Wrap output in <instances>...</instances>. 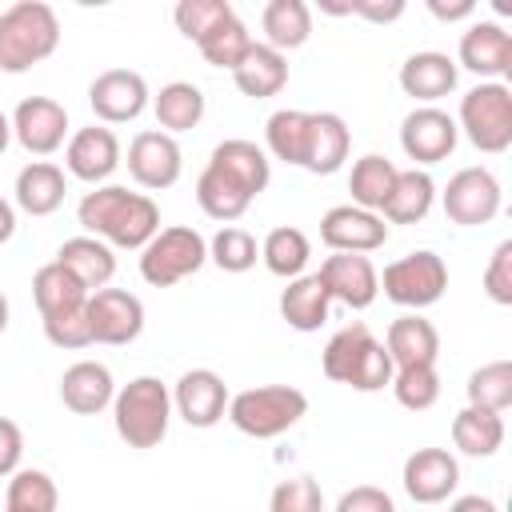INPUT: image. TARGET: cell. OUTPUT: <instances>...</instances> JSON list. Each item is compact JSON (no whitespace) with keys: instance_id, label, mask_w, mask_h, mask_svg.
I'll return each instance as SVG.
<instances>
[{"instance_id":"cell-1","label":"cell","mask_w":512,"mask_h":512,"mask_svg":"<svg viewBox=\"0 0 512 512\" xmlns=\"http://www.w3.org/2000/svg\"><path fill=\"white\" fill-rule=\"evenodd\" d=\"M76 220L88 236L108 248H144L160 232V208L144 192H128L124 184H100L84 192Z\"/></svg>"},{"instance_id":"cell-2","label":"cell","mask_w":512,"mask_h":512,"mask_svg":"<svg viewBox=\"0 0 512 512\" xmlns=\"http://www.w3.org/2000/svg\"><path fill=\"white\" fill-rule=\"evenodd\" d=\"M60 44V20L44 0H16L0 12V72H28Z\"/></svg>"},{"instance_id":"cell-3","label":"cell","mask_w":512,"mask_h":512,"mask_svg":"<svg viewBox=\"0 0 512 512\" xmlns=\"http://www.w3.org/2000/svg\"><path fill=\"white\" fill-rule=\"evenodd\" d=\"M172 392L160 376H136L112 396V424L128 448H156L168 436Z\"/></svg>"},{"instance_id":"cell-4","label":"cell","mask_w":512,"mask_h":512,"mask_svg":"<svg viewBox=\"0 0 512 512\" xmlns=\"http://www.w3.org/2000/svg\"><path fill=\"white\" fill-rule=\"evenodd\" d=\"M304 412H308V396L292 384H260V388H244L228 400L232 428L252 440H272V436L288 432Z\"/></svg>"},{"instance_id":"cell-5","label":"cell","mask_w":512,"mask_h":512,"mask_svg":"<svg viewBox=\"0 0 512 512\" xmlns=\"http://www.w3.org/2000/svg\"><path fill=\"white\" fill-rule=\"evenodd\" d=\"M472 148L496 156L512 148V88L504 80H480L460 96V124Z\"/></svg>"},{"instance_id":"cell-6","label":"cell","mask_w":512,"mask_h":512,"mask_svg":"<svg viewBox=\"0 0 512 512\" xmlns=\"http://www.w3.org/2000/svg\"><path fill=\"white\" fill-rule=\"evenodd\" d=\"M204 260H208V240L188 224H172V228H160L140 248V276L152 288H172L184 276L200 272Z\"/></svg>"},{"instance_id":"cell-7","label":"cell","mask_w":512,"mask_h":512,"mask_svg":"<svg viewBox=\"0 0 512 512\" xmlns=\"http://www.w3.org/2000/svg\"><path fill=\"white\" fill-rule=\"evenodd\" d=\"M380 288H384V296L392 304L420 312V308H428V304H436L444 296L448 268L432 248H416V252H408V256H400V260H392L384 268Z\"/></svg>"},{"instance_id":"cell-8","label":"cell","mask_w":512,"mask_h":512,"mask_svg":"<svg viewBox=\"0 0 512 512\" xmlns=\"http://www.w3.org/2000/svg\"><path fill=\"white\" fill-rule=\"evenodd\" d=\"M440 204H444V216H448L452 224H460V228L488 224V220H496V212H500V180H496L488 168H480V164H476V168H460V172L448 180Z\"/></svg>"},{"instance_id":"cell-9","label":"cell","mask_w":512,"mask_h":512,"mask_svg":"<svg viewBox=\"0 0 512 512\" xmlns=\"http://www.w3.org/2000/svg\"><path fill=\"white\" fill-rule=\"evenodd\" d=\"M456 140H460L456 120L444 108H436V104L412 108L404 116V124H400V148L416 164H440V160H448L456 152Z\"/></svg>"},{"instance_id":"cell-10","label":"cell","mask_w":512,"mask_h":512,"mask_svg":"<svg viewBox=\"0 0 512 512\" xmlns=\"http://www.w3.org/2000/svg\"><path fill=\"white\" fill-rule=\"evenodd\" d=\"M92 344H132L144 332V304L124 288H96L88 296Z\"/></svg>"},{"instance_id":"cell-11","label":"cell","mask_w":512,"mask_h":512,"mask_svg":"<svg viewBox=\"0 0 512 512\" xmlns=\"http://www.w3.org/2000/svg\"><path fill=\"white\" fill-rule=\"evenodd\" d=\"M184 172V156H180V144L176 136L160 132V128H148V132H136L132 144H128V176L140 184V188H172Z\"/></svg>"},{"instance_id":"cell-12","label":"cell","mask_w":512,"mask_h":512,"mask_svg":"<svg viewBox=\"0 0 512 512\" xmlns=\"http://www.w3.org/2000/svg\"><path fill=\"white\" fill-rule=\"evenodd\" d=\"M228 400H232V392H228L224 376L212 372V368H192L172 388V408L180 412V420L188 428H212V424H220L228 416Z\"/></svg>"},{"instance_id":"cell-13","label":"cell","mask_w":512,"mask_h":512,"mask_svg":"<svg viewBox=\"0 0 512 512\" xmlns=\"http://www.w3.org/2000/svg\"><path fill=\"white\" fill-rule=\"evenodd\" d=\"M12 136L20 140L24 152L52 156L56 148H64V136H68L64 104L52 100V96H24L12 112Z\"/></svg>"},{"instance_id":"cell-14","label":"cell","mask_w":512,"mask_h":512,"mask_svg":"<svg viewBox=\"0 0 512 512\" xmlns=\"http://www.w3.org/2000/svg\"><path fill=\"white\" fill-rule=\"evenodd\" d=\"M148 80L132 68H108L88 84V104L104 124H128L148 108Z\"/></svg>"},{"instance_id":"cell-15","label":"cell","mask_w":512,"mask_h":512,"mask_svg":"<svg viewBox=\"0 0 512 512\" xmlns=\"http://www.w3.org/2000/svg\"><path fill=\"white\" fill-rule=\"evenodd\" d=\"M320 240L332 248V252H376L384 248L388 240V224L380 212H364L356 204H336L320 216Z\"/></svg>"},{"instance_id":"cell-16","label":"cell","mask_w":512,"mask_h":512,"mask_svg":"<svg viewBox=\"0 0 512 512\" xmlns=\"http://www.w3.org/2000/svg\"><path fill=\"white\" fill-rule=\"evenodd\" d=\"M64 168L84 180V184H104L116 168H120V140L112 128L104 124H88V128H76L64 144Z\"/></svg>"},{"instance_id":"cell-17","label":"cell","mask_w":512,"mask_h":512,"mask_svg":"<svg viewBox=\"0 0 512 512\" xmlns=\"http://www.w3.org/2000/svg\"><path fill=\"white\" fill-rule=\"evenodd\" d=\"M404 492L416 500V504H440L456 492L460 484V464L448 448H416L408 460H404Z\"/></svg>"},{"instance_id":"cell-18","label":"cell","mask_w":512,"mask_h":512,"mask_svg":"<svg viewBox=\"0 0 512 512\" xmlns=\"http://www.w3.org/2000/svg\"><path fill=\"white\" fill-rule=\"evenodd\" d=\"M320 280H324V288H328V296L332 300H340V304H348V308H368L372 300H376V292H380V272H376V264L368 260V256H360V252H332L324 264H320V272H316Z\"/></svg>"},{"instance_id":"cell-19","label":"cell","mask_w":512,"mask_h":512,"mask_svg":"<svg viewBox=\"0 0 512 512\" xmlns=\"http://www.w3.org/2000/svg\"><path fill=\"white\" fill-rule=\"evenodd\" d=\"M456 56H460L456 68H468L480 80H500V76L512 72V36L496 20H476L460 36V52Z\"/></svg>"},{"instance_id":"cell-20","label":"cell","mask_w":512,"mask_h":512,"mask_svg":"<svg viewBox=\"0 0 512 512\" xmlns=\"http://www.w3.org/2000/svg\"><path fill=\"white\" fill-rule=\"evenodd\" d=\"M112 396H116V380H112L108 364H100V360H76L60 376V400L76 416L104 412L112 404Z\"/></svg>"},{"instance_id":"cell-21","label":"cell","mask_w":512,"mask_h":512,"mask_svg":"<svg viewBox=\"0 0 512 512\" xmlns=\"http://www.w3.org/2000/svg\"><path fill=\"white\" fill-rule=\"evenodd\" d=\"M352 148V132L344 124V116L336 112H312L308 116V144H304V172L312 176H332Z\"/></svg>"},{"instance_id":"cell-22","label":"cell","mask_w":512,"mask_h":512,"mask_svg":"<svg viewBox=\"0 0 512 512\" xmlns=\"http://www.w3.org/2000/svg\"><path fill=\"white\" fill-rule=\"evenodd\" d=\"M384 348L392 356V368H420V364H436L440 356V332L432 320H424L420 312L396 316L388 324Z\"/></svg>"},{"instance_id":"cell-23","label":"cell","mask_w":512,"mask_h":512,"mask_svg":"<svg viewBox=\"0 0 512 512\" xmlns=\"http://www.w3.org/2000/svg\"><path fill=\"white\" fill-rule=\"evenodd\" d=\"M456 76H460L456 60L448 52H432V48L428 52H412L400 64V88L420 104H436L440 96H448L456 88Z\"/></svg>"},{"instance_id":"cell-24","label":"cell","mask_w":512,"mask_h":512,"mask_svg":"<svg viewBox=\"0 0 512 512\" xmlns=\"http://www.w3.org/2000/svg\"><path fill=\"white\" fill-rule=\"evenodd\" d=\"M208 164L216 168V172H224L228 180H236L244 192H252V196H260L264 188H268V180H272V164H268V152L260 148V144H252V140H220L216 148H212V156H208Z\"/></svg>"},{"instance_id":"cell-25","label":"cell","mask_w":512,"mask_h":512,"mask_svg":"<svg viewBox=\"0 0 512 512\" xmlns=\"http://www.w3.org/2000/svg\"><path fill=\"white\" fill-rule=\"evenodd\" d=\"M16 208L28 216H52L64 204V168H56L52 160H32L16 172Z\"/></svg>"},{"instance_id":"cell-26","label":"cell","mask_w":512,"mask_h":512,"mask_svg":"<svg viewBox=\"0 0 512 512\" xmlns=\"http://www.w3.org/2000/svg\"><path fill=\"white\" fill-rule=\"evenodd\" d=\"M56 264L68 268L88 292L108 288V280L116 276V256H112V248H108L104 240H96V236H72V240H64V244L56 248Z\"/></svg>"},{"instance_id":"cell-27","label":"cell","mask_w":512,"mask_h":512,"mask_svg":"<svg viewBox=\"0 0 512 512\" xmlns=\"http://www.w3.org/2000/svg\"><path fill=\"white\" fill-rule=\"evenodd\" d=\"M232 80H236V88L244 96L268 100V96H276L288 84V60H284V52L252 40V48L244 52V60L232 68Z\"/></svg>"},{"instance_id":"cell-28","label":"cell","mask_w":512,"mask_h":512,"mask_svg":"<svg viewBox=\"0 0 512 512\" xmlns=\"http://www.w3.org/2000/svg\"><path fill=\"white\" fill-rule=\"evenodd\" d=\"M328 308H332V296L316 272L288 280V288L280 292V316L296 332H316L328 320Z\"/></svg>"},{"instance_id":"cell-29","label":"cell","mask_w":512,"mask_h":512,"mask_svg":"<svg viewBox=\"0 0 512 512\" xmlns=\"http://www.w3.org/2000/svg\"><path fill=\"white\" fill-rule=\"evenodd\" d=\"M432 200H436V184L424 168H400L396 172V184L380 208V216L388 224H416L432 212Z\"/></svg>"},{"instance_id":"cell-30","label":"cell","mask_w":512,"mask_h":512,"mask_svg":"<svg viewBox=\"0 0 512 512\" xmlns=\"http://www.w3.org/2000/svg\"><path fill=\"white\" fill-rule=\"evenodd\" d=\"M260 28H264L268 48L292 52V48L308 44V36H312V8L304 0H268L260 12Z\"/></svg>"},{"instance_id":"cell-31","label":"cell","mask_w":512,"mask_h":512,"mask_svg":"<svg viewBox=\"0 0 512 512\" xmlns=\"http://www.w3.org/2000/svg\"><path fill=\"white\" fill-rule=\"evenodd\" d=\"M152 112H156L160 132H168V136L188 132L204 120V92L192 80H172L152 96Z\"/></svg>"},{"instance_id":"cell-32","label":"cell","mask_w":512,"mask_h":512,"mask_svg":"<svg viewBox=\"0 0 512 512\" xmlns=\"http://www.w3.org/2000/svg\"><path fill=\"white\" fill-rule=\"evenodd\" d=\"M452 444H456L464 456H496L500 444H504V416L464 404V408L452 416Z\"/></svg>"},{"instance_id":"cell-33","label":"cell","mask_w":512,"mask_h":512,"mask_svg":"<svg viewBox=\"0 0 512 512\" xmlns=\"http://www.w3.org/2000/svg\"><path fill=\"white\" fill-rule=\"evenodd\" d=\"M252 200H256L252 192H244L236 180H228L224 172H216L212 164H204V172L196 180V204L204 208V216H212L220 224H232V220H240L248 212Z\"/></svg>"},{"instance_id":"cell-34","label":"cell","mask_w":512,"mask_h":512,"mask_svg":"<svg viewBox=\"0 0 512 512\" xmlns=\"http://www.w3.org/2000/svg\"><path fill=\"white\" fill-rule=\"evenodd\" d=\"M396 164L380 152H368L352 164V176H348V192H352V204L364 208V212H380L392 184H396Z\"/></svg>"},{"instance_id":"cell-35","label":"cell","mask_w":512,"mask_h":512,"mask_svg":"<svg viewBox=\"0 0 512 512\" xmlns=\"http://www.w3.org/2000/svg\"><path fill=\"white\" fill-rule=\"evenodd\" d=\"M32 296H36L40 316H56V312L84 308L92 292H88V288H84L68 268H60V264L52 260V264H44V268L32 276Z\"/></svg>"},{"instance_id":"cell-36","label":"cell","mask_w":512,"mask_h":512,"mask_svg":"<svg viewBox=\"0 0 512 512\" xmlns=\"http://www.w3.org/2000/svg\"><path fill=\"white\" fill-rule=\"evenodd\" d=\"M308 256H312V244H308V236H304L300 228H292V224L272 228V232L264 236V244H260V260H264V268H268L272 276H284V280L304 276Z\"/></svg>"},{"instance_id":"cell-37","label":"cell","mask_w":512,"mask_h":512,"mask_svg":"<svg viewBox=\"0 0 512 512\" xmlns=\"http://www.w3.org/2000/svg\"><path fill=\"white\" fill-rule=\"evenodd\" d=\"M308 116L312 112H300V108H276L264 124V144L276 160L284 164H304V144H308Z\"/></svg>"},{"instance_id":"cell-38","label":"cell","mask_w":512,"mask_h":512,"mask_svg":"<svg viewBox=\"0 0 512 512\" xmlns=\"http://www.w3.org/2000/svg\"><path fill=\"white\" fill-rule=\"evenodd\" d=\"M372 340H376V336H372V328H368L364 320H356V324L340 328V332L324 344V356H320L324 376H328V380H336V384H348V376H352L356 360L368 352V344H372Z\"/></svg>"},{"instance_id":"cell-39","label":"cell","mask_w":512,"mask_h":512,"mask_svg":"<svg viewBox=\"0 0 512 512\" xmlns=\"http://www.w3.org/2000/svg\"><path fill=\"white\" fill-rule=\"evenodd\" d=\"M60 504V492H56V480L40 468H16L12 480H8V496H4V508L8 512H56Z\"/></svg>"},{"instance_id":"cell-40","label":"cell","mask_w":512,"mask_h":512,"mask_svg":"<svg viewBox=\"0 0 512 512\" xmlns=\"http://www.w3.org/2000/svg\"><path fill=\"white\" fill-rule=\"evenodd\" d=\"M464 392H468V404H472V408H484V412H500V416H504L508 404H512V364H508V360L480 364V368L468 376Z\"/></svg>"},{"instance_id":"cell-41","label":"cell","mask_w":512,"mask_h":512,"mask_svg":"<svg viewBox=\"0 0 512 512\" xmlns=\"http://www.w3.org/2000/svg\"><path fill=\"white\" fill-rule=\"evenodd\" d=\"M196 48H200V56H204L212 68H228V72H232V68L244 60V52L252 48V32L244 28L240 16H228V20L216 24Z\"/></svg>"},{"instance_id":"cell-42","label":"cell","mask_w":512,"mask_h":512,"mask_svg":"<svg viewBox=\"0 0 512 512\" xmlns=\"http://www.w3.org/2000/svg\"><path fill=\"white\" fill-rule=\"evenodd\" d=\"M208 260L220 268V272H248L256 260H260V244L248 228H236V224H224L212 240H208Z\"/></svg>"},{"instance_id":"cell-43","label":"cell","mask_w":512,"mask_h":512,"mask_svg":"<svg viewBox=\"0 0 512 512\" xmlns=\"http://www.w3.org/2000/svg\"><path fill=\"white\" fill-rule=\"evenodd\" d=\"M392 396L400 408L408 412H424L440 400V376H436V364H420V368H396L392 376Z\"/></svg>"},{"instance_id":"cell-44","label":"cell","mask_w":512,"mask_h":512,"mask_svg":"<svg viewBox=\"0 0 512 512\" xmlns=\"http://www.w3.org/2000/svg\"><path fill=\"white\" fill-rule=\"evenodd\" d=\"M228 16H236L228 0H180L176 12H172L176 28H180L188 40H196V44H200L216 24H224Z\"/></svg>"},{"instance_id":"cell-45","label":"cell","mask_w":512,"mask_h":512,"mask_svg":"<svg viewBox=\"0 0 512 512\" xmlns=\"http://www.w3.org/2000/svg\"><path fill=\"white\" fill-rule=\"evenodd\" d=\"M268 512H324V492L312 476L280 480L268 496Z\"/></svg>"},{"instance_id":"cell-46","label":"cell","mask_w":512,"mask_h":512,"mask_svg":"<svg viewBox=\"0 0 512 512\" xmlns=\"http://www.w3.org/2000/svg\"><path fill=\"white\" fill-rule=\"evenodd\" d=\"M392 376H396V368H392L388 348H384L380 340H372L368 352L356 360V368H352V376H348V388H356V392H380V388L392 384Z\"/></svg>"},{"instance_id":"cell-47","label":"cell","mask_w":512,"mask_h":512,"mask_svg":"<svg viewBox=\"0 0 512 512\" xmlns=\"http://www.w3.org/2000/svg\"><path fill=\"white\" fill-rule=\"evenodd\" d=\"M44 320V336L56 348H88L92 344V328H88V304L72 308V312H56V316H40Z\"/></svg>"},{"instance_id":"cell-48","label":"cell","mask_w":512,"mask_h":512,"mask_svg":"<svg viewBox=\"0 0 512 512\" xmlns=\"http://www.w3.org/2000/svg\"><path fill=\"white\" fill-rule=\"evenodd\" d=\"M484 292L492 304L508 308L512 304V240H500L488 268H484Z\"/></svg>"},{"instance_id":"cell-49","label":"cell","mask_w":512,"mask_h":512,"mask_svg":"<svg viewBox=\"0 0 512 512\" xmlns=\"http://www.w3.org/2000/svg\"><path fill=\"white\" fill-rule=\"evenodd\" d=\"M336 512H396L392 496L376 484H356L336 500Z\"/></svg>"},{"instance_id":"cell-50","label":"cell","mask_w":512,"mask_h":512,"mask_svg":"<svg viewBox=\"0 0 512 512\" xmlns=\"http://www.w3.org/2000/svg\"><path fill=\"white\" fill-rule=\"evenodd\" d=\"M20 456H24V432L16 420L0 416V476H12L20 468Z\"/></svg>"},{"instance_id":"cell-51","label":"cell","mask_w":512,"mask_h":512,"mask_svg":"<svg viewBox=\"0 0 512 512\" xmlns=\"http://www.w3.org/2000/svg\"><path fill=\"white\" fill-rule=\"evenodd\" d=\"M352 16H364L372 24H392L404 16V0H352Z\"/></svg>"},{"instance_id":"cell-52","label":"cell","mask_w":512,"mask_h":512,"mask_svg":"<svg viewBox=\"0 0 512 512\" xmlns=\"http://www.w3.org/2000/svg\"><path fill=\"white\" fill-rule=\"evenodd\" d=\"M428 12L436 16V20H468L472 12H476V4L472 0H456V4H444V0H428Z\"/></svg>"},{"instance_id":"cell-53","label":"cell","mask_w":512,"mask_h":512,"mask_svg":"<svg viewBox=\"0 0 512 512\" xmlns=\"http://www.w3.org/2000/svg\"><path fill=\"white\" fill-rule=\"evenodd\" d=\"M448 512H500L488 496H480V492H472V496H456L452 504H448Z\"/></svg>"},{"instance_id":"cell-54","label":"cell","mask_w":512,"mask_h":512,"mask_svg":"<svg viewBox=\"0 0 512 512\" xmlns=\"http://www.w3.org/2000/svg\"><path fill=\"white\" fill-rule=\"evenodd\" d=\"M12 232H16V208L0 196V244H8V240H12Z\"/></svg>"},{"instance_id":"cell-55","label":"cell","mask_w":512,"mask_h":512,"mask_svg":"<svg viewBox=\"0 0 512 512\" xmlns=\"http://www.w3.org/2000/svg\"><path fill=\"white\" fill-rule=\"evenodd\" d=\"M8 140H12V120H8L4 112H0V152L8 148Z\"/></svg>"},{"instance_id":"cell-56","label":"cell","mask_w":512,"mask_h":512,"mask_svg":"<svg viewBox=\"0 0 512 512\" xmlns=\"http://www.w3.org/2000/svg\"><path fill=\"white\" fill-rule=\"evenodd\" d=\"M4 328H8V296L0 292V332H4Z\"/></svg>"},{"instance_id":"cell-57","label":"cell","mask_w":512,"mask_h":512,"mask_svg":"<svg viewBox=\"0 0 512 512\" xmlns=\"http://www.w3.org/2000/svg\"><path fill=\"white\" fill-rule=\"evenodd\" d=\"M4 512H8V508H4Z\"/></svg>"}]
</instances>
